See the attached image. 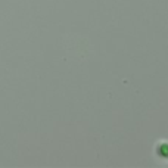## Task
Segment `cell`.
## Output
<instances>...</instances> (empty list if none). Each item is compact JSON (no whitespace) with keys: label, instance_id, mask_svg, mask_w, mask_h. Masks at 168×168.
<instances>
[{"label":"cell","instance_id":"cell-1","mask_svg":"<svg viewBox=\"0 0 168 168\" xmlns=\"http://www.w3.org/2000/svg\"><path fill=\"white\" fill-rule=\"evenodd\" d=\"M158 153L164 158H168V145L167 143H162V145L158 148Z\"/></svg>","mask_w":168,"mask_h":168}]
</instances>
